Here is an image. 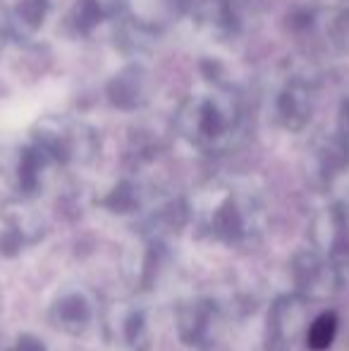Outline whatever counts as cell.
I'll return each instance as SVG.
<instances>
[{"label": "cell", "instance_id": "obj_1", "mask_svg": "<svg viewBox=\"0 0 349 351\" xmlns=\"http://www.w3.org/2000/svg\"><path fill=\"white\" fill-rule=\"evenodd\" d=\"M175 127L182 136L206 153H228L244 139V115L232 91L189 96L175 115Z\"/></svg>", "mask_w": 349, "mask_h": 351}, {"label": "cell", "instance_id": "obj_2", "mask_svg": "<svg viewBox=\"0 0 349 351\" xmlns=\"http://www.w3.org/2000/svg\"><path fill=\"white\" fill-rule=\"evenodd\" d=\"M36 146L56 162H86L96 153V134L72 117H46L34 130Z\"/></svg>", "mask_w": 349, "mask_h": 351}, {"label": "cell", "instance_id": "obj_3", "mask_svg": "<svg viewBox=\"0 0 349 351\" xmlns=\"http://www.w3.org/2000/svg\"><path fill=\"white\" fill-rule=\"evenodd\" d=\"M313 86L304 74H294L275 96V120L289 132H299L313 115Z\"/></svg>", "mask_w": 349, "mask_h": 351}, {"label": "cell", "instance_id": "obj_4", "mask_svg": "<svg viewBox=\"0 0 349 351\" xmlns=\"http://www.w3.org/2000/svg\"><path fill=\"white\" fill-rule=\"evenodd\" d=\"M204 222L225 239H237L247 230L244 206L230 189H213L208 194V204L204 208Z\"/></svg>", "mask_w": 349, "mask_h": 351}, {"label": "cell", "instance_id": "obj_5", "mask_svg": "<svg viewBox=\"0 0 349 351\" xmlns=\"http://www.w3.org/2000/svg\"><path fill=\"white\" fill-rule=\"evenodd\" d=\"M151 93V79L146 70L136 65L125 67L122 72H117L108 84V98L115 108L120 110H136L144 103H149Z\"/></svg>", "mask_w": 349, "mask_h": 351}, {"label": "cell", "instance_id": "obj_6", "mask_svg": "<svg viewBox=\"0 0 349 351\" xmlns=\"http://www.w3.org/2000/svg\"><path fill=\"white\" fill-rule=\"evenodd\" d=\"M191 14L196 22L213 36H232L239 27V17L234 12L232 0H194Z\"/></svg>", "mask_w": 349, "mask_h": 351}, {"label": "cell", "instance_id": "obj_7", "mask_svg": "<svg viewBox=\"0 0 349 351\" xmlns=\"http://www.w3.org/2000/svg\"><path fill=\"white\" fill-rule=\"evenodd\" d=\"M48 12H51L48 0H17L10 8V12L5 14L10 36L34 38L43 29V24H46Z\"/></svg>", "mask_w": 349, "mask_h": 351}, {"label": "cell", "instance_id": "obj_8", "mask_svg": "<svg viewBox=\"0 0 349 351\" xmlns=\"http://www.w3.org/2000/svg\"><path fill=\"white\" fill-rule=\"evenodd\" d=\"M318 172L328 180L337 177L349 165V136H326L316 148Z\"/></svg>", "mask_w": 349, "mask_h": 351}, {"label": "cell", "instance_id": "obj_9", "mask_svg": "<svg viewBox=\"0 0 349 351\" xmlns=\"http://www.w3.org/2000/svg\"><path fill=\"white\" fill-rule=\"evenodd\" d=\"M115 3L112 0H77L72 8V22L82 34H88L101 22L110 19L115 14Z\"/></svg>", "mask_w": 349, "mask_h": 351}, {"label": "cell", "instance_id": "obj_10", "mask_svg": "<svg viewBox=\"0 0 349 351\" xmlns=\"http://www.w3.org/2000/svg\"><path fill=\"white\" fill-rule=\"evenodd\" d=\"M335 315H321V318L316 320V323L311 325V332H309V342H311L313 349H326L328 344L333 342V337H335Z\"/></svg>", "mask_w": 349, "mask_h": 351}, {"label": "cell", "instance_id": "obj_11", "mask_svg": "<svg viewBox=\"0 0 349 351\" xmlns=\"http://www.w3.org/2000/svg\"><path fill=\"white\" fill-rule=\"evenodd\" d=\"M333 38L340 48L349 51V12H342L333 24Z\"/></svg>", "mask_w": 349, "mask_h": 351}, {"label": "cell", "instance_id": "obj_12", "mask_svg": "<svg viewBox=\"0 0 349 351\" xmlns=\"http://www.w3.org/2000/svg\"><path fill=\"white\" fill-rule=\"evenodd\" d=\"M10 36V29H8V19H5V14H0V51H3L5 46V38Z\"/></svg>", "mask_w": 349, "mask_h": 351}, {"label": "cell", "instance_id": "obj_13", "mask_svg": "<svg viewBox=\"0 0 349 351\" xmlns=\"http://www.w3.org/2000/svg\"><path fill=\"white\" fill-rule=\"evenodd\" d=\"M342 130L349 136V98L345 101V106H342Z\"/></svg>", "mask_w": 349, "mask_h": 351}]
</instances>
